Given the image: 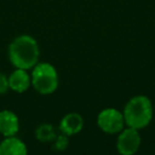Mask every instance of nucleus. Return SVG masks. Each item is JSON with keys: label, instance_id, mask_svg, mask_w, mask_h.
Segmentation results:
<instances>
[{"label": "nucleus", "instance_id": "nucleus-4", "mask_svg": "<svg viewBox=\"0 0 155 155\" xmlns=\"http://www.w3.org/2000/svg\"><path fill=\"white\" fill-rule=\"evenodd\" d=\"M97 126L104 133L116 134L125 127L124 114L115 108H105L97 116Z\"/></svg>", "mask_w": 155, "mask_h": 155}, {"label": "nucleus", "instance_id": "nucleus-5", "mask_svg": "<svg viewBox=\"0 0 155 155\" xmlns=\"http://www.w3.org/2000/svg\"><path fill=\"white\" fill-rule=\"evenodd\" d=\"M140 147V136L138 130L127 127L119 132L116 149L120 155H134Z\"/></svg>", "mask_w": 155, "mask_h": 155}, {"label": "nucleus", "instance_id": "nucleus-9", "mask_svg": "<svg viewBox=\"0 0 155 155\" xmlns=\"http://www.w3.org/2000/svg\"><path fill=\"white\" fill-rule=\"evenodd\" d=\"M0 155H28V148L17 136L4 137L0 142Z\"/></svg>", "mask_w": 155, "mask_h": 155}, {"label": "nucleus", "instance_id": "nucleus-11", "mask_svg": "<svg viewBox=\"0 0 155 155\" xmlns=\"http://www.w3.org/2000/svg\"><path fill=\"white\" fill-rule=\"evenodd\" d=\"M69 145V137L64 133H59L56 136V138L52 140V150L54 151H64Z\"/></svg>", "mask_w": 155, "mask_h": 155}, {"label": "nucleus", "instance_id": "nucleus-8", "mask_svg": "<svg viewBox=\"0 0 155 155\" xmlns=\"http://www.w3.org/2000/svg\"><path fill=\"white\" fill-rule=\"evenodd\" d=\"M19 131V119L12 110L4 109L0 111V134L2 137L16 136Z\"/></svg>", "mask_w": 155, "mask_h": 155}, {"label": "nucleus", "instance_id": "nucleus-2", "mask_svg": "<svg viewBox=\"0 0 155 155\" xmlns=\"http://www.w3.org/2000/svg\"><path fill=\"white\" fill-rule=\"evenodd\" d=\"M122 114L127 127L142 130L151 121L153 104L147 96H134L126 103Z\"/></svg>", "mask_w": 155, "mask_h": 155}, {"label": "nucleus", "instance_id": "nucleus-7", "mask_svg": "<svg viewBox=\"0 0 155 155\" xmlns=\"http://www.w3.org/2000/svg\"><path fill=\"white\" fill-rule=\"evenodd\" d=\"M82 127H84V119L79 113L65 114L58 124L59 132L67 134L68 137L78 134L82 130Z\"/></svg>", "mask_w": 155, "mask_h": 155}, {"label": "nucleus", "instance_id": "nucleus-6", "mask_svg": "<svg viewBox=\"0 0 155 155\" xmlns=\"http://www.w3.org/2000/svg\"><path fill=\"white\" fill-rule=\"evenodd\" d=\"M8 88L16 93H23L31 86V78L28 70L15 68V70L7 76Z\"/></svg>", "mask_w": 155, "mask_h": 155}, {"label": "nucleus", "instance_id": "nucleus-10", "mask_svg": "<svg viewBox=\"0 0 155 155\" xmlns=\"http://www.w3.org/2000/svg\"><path fill=\"white\" fill-rule=\"evenodd\" d=\"M34 134H35V138L41 143H52V140L56 138L58 133L52 124L45 122V124H40L35 128Z\"/></svg>", "mask_w": 155, "mask_h": 155}, {"label": "nucleus", "instance_id": "nucleus-1", "mask_svg": "<svg viewBox=\"0 0 155 155\" xmlns=\"http://www.w3.org/2000/svg\"><path fill=\"white\" fill-rule=\"evenodd\" d=\"M7 57L15 68L31 70L40 58V47L36 39L29 34L13 38L7 47Z\"/></svg>", "mask_w": 155, "mask_h": 155}, {"label": "nucleus", "instance_id": "nucleus-12", "mask_svg": "<svg viewBox=\"0 0 155 155\" xmlns=\"http://www.w3.org/2000/svg\"><path fill=\"white\" fill-rule=\"evenodd\" d=\"M8 88V79L7 75L4 74L2 71H0V94H4L7 92Z\"/></svg>", "mask_w": 155, "mask_h": 155}, {"label": "nucleus", "instance_id": "nucleus-3", "mask_svg": "<svg viewBox=\"0 0 155 155\" xmlns=\"http://www.w3.org/2000/svg\"><path fill=\"white\" fill-rule=\"evenodd\" d=\"M31 86L40 94L53 93L59 85L58 71L51 63L39 62L30 71Z\"/></svg>", "mask_w": 155, "mask_h": 155}]
</instances>
